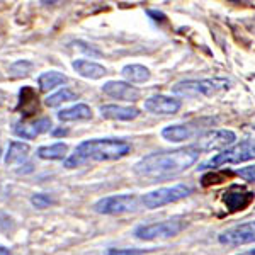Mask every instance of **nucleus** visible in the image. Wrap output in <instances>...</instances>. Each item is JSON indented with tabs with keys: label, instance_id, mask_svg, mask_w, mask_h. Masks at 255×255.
Returning <instances> with one entry per match:
<instances>
[{
	"label": "nucleus",
	"instance_id": "obj_17",
	"mask_svg": "<svg viewBox=\"0 0 255 255\" xmlns=\"http://www.w3.org/2000/svg\"><path fill=\"white\" fill-rule=\"evenodd\" d=\"M92 118V111L87 104H77L72 106L68 109H61L58 113V119L60 121H84V119H90Z\"/></svg>",
	"mask_w": 255,
	"mask_h": 255
},
{
	"label": "nucleus",
	"instance_id": "obj_8",
	"mask_svg": "<svg viewBox=\"0 0 255 255\" xmlns=\"http://www.w3.org/2000/svg\"><path fill=\"white\" fill-rule=\"evenodd\" d=\"M235 141H237V134L233 133V131L213 129V131H208V133L201 134L192 146H194L196 150H199L201 153H203V151H216V150L221 151V150H225V148L232 146Z\"/></svg>",
	"mask_w": 255,
	"mask_h": 255
},
{
	"label": "nucleus",
	"instance_id": "obj_5",
	"mask_svg": "<svg viewBox=\"0 0 255 255\" xmlns=\"http://www.w3.org/2000/svg\"><path fill=\"white\" fill-rule=\"evenodd\" d=\"M186 228V223L182 220H167L157 221V223L139 225L134 228L133 235L138 240H160V238H172L177 237L182 230Z\"/></svg>",
	"mask_w": 255,
	"mask_h": 255
},
{
	"label": "nucleus",
	"instance_id": "obj_23",
	"mask_svg": "<svg viewBox=\"0 0 255 255\" xmlns=\"http://www.w3.org/2000/svg\"><path fill=\"white\" fill-rule=\"evenodd\" d=\"M32 68H34V65H32L31 61L19 60V61H15V63L10 65L9 73H10L12 79H24V77H27L32 72Z\"/></svg>",
	"mask_w": 255,
	"mask_h": 255
},
{
	"label": "nucleus",
	"instance_id": "obj_18",
	"mask_svg": "<svg viewBox=\"0 0 255 255\" xmlns=\"http://www.w3.org/2000/svg\"><path fill=\"white\" fill-rule=\"evenodd\" d=\"M27 153H29V145L27 143L12 141L5 155V165L12 167V165H17V163H22L27 158Z\"/></svg>",
	"mask_w": 255,
	"mask_h": 255
},
{
	"label": "nucleus",
	"instance_id": "obj_6",
	"mask_svg": "<svg viewBox=\"0 0 255 255\" xmlns=\"http://www.w3.org/2000/svg\"><path fill=\"white\" fill-rule=\"evenodd\" d=\"M192 194V187L186 184H177L172 187H160L157 191H151L148 194L141 196V206L146 209H157L165 204L177 203V201L184 199V197Z\"/></svg>",
	"mask_w": 255,
	"mask_h": 255
},
{
	"label": "nucleus",
	"instance_id": "obj_33",
	"mask_svg": "<svg viewBox=\"0 0 255 255\" xmlns=\"http://www.w3.org/2000/svg\"><path fill=\"white\" fill-rule=\"evenodd\" d=\"M232 2H240V0H232Z\"/></svg>",
	"mask_w": 255,
	"mask_h": 255
},
{
	"label": "nucleus",
	"instance_id": "obj_1",
	"mask_svg": "<svg viewBox=\"0 0 255 255\" xmlns=\"http://www.w3.org/2000/svg\"><path fill=\"white\" fill-rule=\"evenodd\" d=\"M201 151L194 146H186L180 150L172 151H160V153H150L134 163L133 170L136 175L141 177H153V179H162V177H170L175 174L191 168L199 158Z\"/></svg>",
	"mask_w": 255,
	"mask_h": 255
},
{
	"label": "nucleus",
	"instance_id": "obj_20",
	"mask_svg": "<svg viewBox=\"0 0 255 255\" xmlns=\"http://www.w3.org/2000/svg\"><path fill=\"white\" fill-rule=\"evenodd\" d=\"M38 84H39V89L43 90V92H48V90L56 89L58 85L67 84V77H65L63 73L51 70V72H46V73H43V75L39 77Z\"/></svg>",
	"mask_w": 255,
	"mask_h": 255
},
{
	"label": "nucleus",
	"instance_id": "obj_12",
	"mask_svg": "<svg viewBox=\"0 0 255 255\" xmlns=\"http://www.w3.org/2000/svg\"><path fill=\"white\" fill-rule=\"evenodd\" d=\"M180 101L167 96H151L145 101V109L153 114H175L180 109Z\"/></svg>",
	"mask_w": 255,
	"mask_h": 255
},
{
	"label": "nucleus",
	"instance_id": "obj_34",
	"mask_svg": "<svg viewBox=\"0 0 255 255\" xmlns=\"http://www.w3.org/2000/svg\"><path fill=\"white\" fill-rule=\"evenodd\" d=\"M0 155H2V150H0Z\"/></svg>",
	"mask_w": 255,
	"mask_h": 255
},
{
	"label": "nucleus",
	"instance_id": "obj_29",
	"mask_svg": "<svg viewBox=\"0 0 255 255\" xmlns=\"http://www.w3.org/2000/svg\"><path fill=\"white\" fill-rule=\"evenodd\" d=\"M0 255H10V250L5 249V247L0 245Z\"/></svg>",
	"mask_w": 255,
	"mask_h": 255
},
{
	"label": "nucleus",
	"instance_id": "obj_2",
	"mask_svg": "<svg viewBox=\"0 0 255 255\" xmlns=\"http://www.w3.org/2000/svg\"><path fill=\"white\" fill-rule=\"evenodd\" d=\"M131 151L129 143L123 141V139H87L82 141L75 148V153L70 158L65 160V167L75 168L87 162H109V160H119L126 157Z\"/></svg>",
	"mask_w": 255,
	"mask_h": 255
},
{
	"label": "nucleus",
	"instance_id": "obj_11",
	"mask_svg": "<svg viewBox=\"0 0 255 255\" xmlns=\"http://www.w3.org/2000/svg\"><path fill=\"white\" fill-rule=\"evenodd\" d=\"M102 92L108 94L109 97L119 99L125 102H136L141 92L134 85H129L128 82H108L102 85Z\"/></svg>",
	"mask_w": 255,
	"mask_h": 255
},
{
	"label": "nucleus",
	"instance_id": "obj_9",
	"mask_svg": "<svg viewBox=\"0 0 255 255\" xmlns=\"http://www.w3.org/2000/svg\"><path fill=\"white\" fill-rule=\"evenodd\" d=\"M218 242L226 247H240L247 244H255V220L235 225L232 228L225 230L218 237Z\"/></svg>",
	"mask_w": 255,
	"mask_h": 255
},
{
	"label": "nucleus",
	"instance_id": "obj_24",
	"mask_svg": "<svg viewBox=\"0 0 255 255\" xmlns=\"http://www.w3.org/2000/svg\"><path fill=\"white\" fill-rule=\"evenodd\" d=\"M73 99H77V94L73 92V90L61 89L56 94H53V96H49L46 99V106L48 108H56V106H60L61 102H68V101H73Z\"/></svg>",
	"mask_w": 255,
	"mask_h": 255
},
{
	"label": "nucleus",
	"instance_id": "obj_32",
	"mask_svg": "<svg viewBox=\"0 0 255 255\" xmlns=\"http://www.w3.org/2000/svg\"><path fill=\"white\" fill-rule=\"evenodd\" d=\"M65 133H67V131H65V129H56V131H55L56 136H60V134H65Z\"/></svg>",
	"mask_w": 255,
	"mask_h": 255
},
{
	"label": "nucleus",
	"instance_id": "obj_25",
	"mask_svg": "<svg viewBox=\"0 0 255 255\" xmlns=\"http://www.w3.org/2000/svg\"><path fill=\"white\" fill-rule=\"evenodd\" d=\"M31 203H32V206H34V208L43 209V208H48L49 204L53 203V199L48 194H43V192H39V194H34V196L31 197Z\"/></svg>",
	"mask_w": 255,
	"mask_h": 255
},
{
	"label": "nucleus",
	"instance_id": "obj_27",
	"mask_svg": "<svg viewBox=\"0 0 255 255\" xmlns=\"http://www.w3.org/2000/svg\"><path fill=\"white\" fill-rule=\"evenodd\" d=\"M145 250H138V249H111L108 255H143Z\"/></svg>",
	"mask_w": 255,
	"mask_h": 255
},
{
	"label": "nucleus",
	"instance_id": "obj_22",
	"mask_svg": "<svg viewBox=\"0 0 255 255\" xmlns=\"http://www.w3.org/2000/svg\"><path fill=\"white\" fill-rule=\"evenodd\" d=\"M68 146L65 143H55L49 146H41L38 150V157L43 160H61L67 155Z\"/></svg>",
	"mask_w": 255,
	"mask_h": 255
},
{
	"label": "nucleus",
	"instance_id": "obj_31",
	"mask_svg": "<svg viewBox=\"0 0 255 255\" xmlns=\"http://www.w3.org/2000/svg\"><path fill=\"white\" fill-rule=\"evenodd\" d=\"M3 99H7V94L0 90V104H3Z\"/></svg>",
	"mask_w": 255,
	"mask_h": 255
},
{
	"label": "nucleus",
	"instance_id": "obj_15",
	"mask_svg": "<svg viewBox=\"0 0 255 255\" xmlns=\"http://www.w3.org/2000/svg\"><path fill=\"white\" fill-rule=\"evenodd\" d=\"M73 70H75L80 77L90 79V80L102 79V77L108 73V70L102 67V65L94 63V61H89V60H75L73 61Z\"/></svg>",
	"mask_w": 255,
	"mask_h": 255
},
{
	"label": "nucleus",
	"instance_id": "obj_13",
	"mask_svg": "<svg viewBox=\"0 0 255 255\" xmlns=\"http://www.w3.org/2000/svg\"><path fill=\"white\" fill-rule=\"evenodd\" d=\"M49 128H51L49 118H41L34 123H17V125L14 126V133L20 138L32 139V138L39 136V134L46 133Z\"/></svg>",
	"mask_w": 255,
	"mask_h": 255
},
{
	"label": "nucleus",
	"instance_id": "obj_7",
	"mask_svg": "<svg viewBox=\"0 0 255 255\" xmlns=\"http://www.w3.org/2000/svg\"><path fill=\"white\" fill-rule=\"evenodd\" d=\"M139 206H141V197L134 194H118L97 201L94 204V211L99 215H125L136 211Z\"/></svg>",
	"mask_w": 255,
	"mask_h": 255
},
{
	"label": "nucleus",
	"instance_id": "obj_14",
	"mask_svg": "<svg viewBox=\"0 0 255 255\" xmlns=\"http://www.w3.org/2000/svg\"><path fill=\"white\" fill-rule=\"evenodd\" d=\"M101 116L113 121H131L139 116V111L129 106H118V104H106L101 106Z\"/></svg>",
	"mask_w": 255,
	"mask_h": 255
},
{
	"label": "nucleus",
	"instance_id": "obj_26",
	"mask_svg": "<svg viewBox=\"0 0 255 255\" xmlns=\"http://www.w3.org/2000/svg\"><path fill=\"white\" fill-rule=\"evenodd\" d=\"M237 175H238V177H242L244 180H249V182H255V165L238 168V170H237Z\"/></svg>",
	"mask_w": 255,
	"mask_h": 255
},
{
	"label": "nucleus",
	"instance_id": "obj_21",
	"mask_svg": "<svg viewBox=\"0 0 255 255\" xmlns=\"http://www.w3.org/2000/svg\"><path fill=\"white\" fill-rule=\"evenodd\" d=\"M123 75L128 82H134V84H143L150 79V70L143 65H126L123 68Z\"/></svg>",
	"mask_w": 255,
	"mask_h": 255
},
{
	"label": "nucleus",
	"instance_id": "obj_16",
	"mask_svg": "<svg viewBox=\"0 0 255 255\" xmlns=\"http://www.w3.org/2000/svg\"><path fill=\"white\" fill-rule=\"evenodd\" d=\"M38 96L31 87H22L19 92V111L22 113L24 118H29L32 114L38 113Z\"/></svg>",
	"mask_w": 255,
	"mask_h": 255
},
{
	"label": "nucleus",
	"instance_id": "obj_30",
	"mask_svg": "<svg viewBox=\"0 0 255 255\" xmlns=\"http://www.w3.org/2000/svg\"><path fill=\"white\" fill-rule=\"evenodd\" d=\"M237 255H255V249H250L247 252H242V254H237Z\"/></svg>",
	"mask_w": 255,
	"mask_h": 255
},
{
	"label": "nucleus",
	"instance_id": "obj_3",
	"mask_svg": "<svg viewBox=\"0 0 255 255\" xmlns=\"http://www.w3.org/2000/svg\"><path fill=\"white\" fill-rule=\"evenodd\" d=\"M249 160H255V139H244V141L237 143V145L225 148L213 158H209L208 162L201 163L199 168L206 170V168L233 165V163L249 162Z\"/></svg>",
	"mask_w": 255,
	"mask_h": 255
},
{
	"label": "nucleus",
	"instance_id": "obj_4",
	"mask_svg": "<svg viewBox=\"0 0 255 255\" xmlns=\"http://www.w3.org/2000/svg\"><path fill=\"white\" fill-rule=\"evenodd\" d=\"M228 89V82L223 79H201V80H184L174 85L172 92L182 97H211L220 90Z\"/></svg>",
	"mask_w": 255,
	"mask_h": 255
},
{
	"label": "nucleus",
	"instance_id": "obj_28",
	"mask_svg": "<svg viewBox=\"0 0 255 255\" xmlns=\"http://www.w3.org/2000/svg\"><path fill=\"white\" fill-rule=\"evenodd\" d=\"M41 2H43L44 5H55V3H60V2H63V0H41Z\"/></svg>",
	"mask_w": 255,
	"mask_h": 255
},
{
	"label": "nucleus",
	"instance_id": "obj_10",
	"mask_svg": "<svg viewBox=\"0 0 255 255\" xmlns=\"http://www.w3.org/2000/svg\"><path fill=\"white\" fill-rule=\"evenodd\" d=\"M254 201V192L247 191L242 186H232L228 191L223 192V203L228 208L230 213L242 211V209L249 208Z\"/></svg>",
	"mask_w": 255,
	"mask_h": 255
},
{
	"label": "nucleus",
	"instance_id": "obj_19",
	"mask_svg": "<svg viewBox=\"0 0 255 255\" xmlns=\"http://www.w3.org/2000/svg\"><path fill=\"white\" fill-rule=\"evenodd\" d=\"M162 136L165 138L167 141L182 143V141H186V139H191L192 131H191V128L186 125H172V126L163 128Z\"/></svg>",
	"mask_w": 255,
	"mask_h": 255
}]
</instances>
